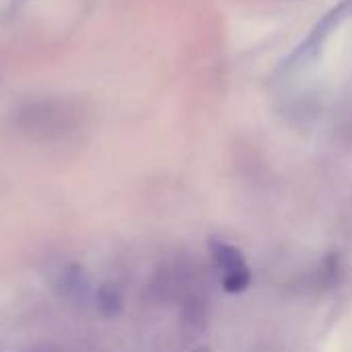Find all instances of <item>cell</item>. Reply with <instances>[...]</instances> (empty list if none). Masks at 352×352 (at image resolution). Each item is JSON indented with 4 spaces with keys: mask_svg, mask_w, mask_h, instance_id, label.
<instances>
[{
    "mask_svg": "<svg viewBox=\"0 0 352 352\" xmlns=\"http://www.w3.org/2000/svg\"><path fill=\"white\" fill-rule=\"evenodd\" d=\"M95 303L103 318H116L124 307V297L120 287L116 283H103L95 293Z\"/></svg>",
    "mask_w": 352,
    "mask_h": 352,
    "instance_id": "4",
    "label": "cell"
},
{
    "mask_svg": "<svg viewBox=\"0 0 352 352\" xmlns=\"http://www.w3.org/2000/svg\"><path fill=\"white\" fill-rule=\"evenodd\" d=\"M210 254H212V260L221 272L223 287L227 293H241L250 287L252 274H250V268H248L239 250H235L233 245H229L225 241L212 239L210 241Z\"/></svg>",
    "mask_w": 352,
    "mask_h": 352,
    "instance_id": "2",
    "label": "cell"
},
{
    "mask_svg": "<svg viewBox=\"0 0 352 352\" xmlns=\"http://www.w3.org/2000/svg\"><path fill=\"white\" fill-rule=\"evenodd\" d=\"M50 285L60 297H74L85 289L82 266L70 260H60L50 270Z\"/></svg>",
    "mask_w": 352,
    "mask_h": 352,
    "instance_id": "3",
    "label": "cell"
},
{
    "mask_svg": "<svg viewBox=\"0 0 352 352\" xmlns=\"http://www.w3.org/2000/svg\"><path fill=\"white\" fill-rule=\"evenodd\" d=\"M352 16V0H342L338 2L334 8H330L309 31V35L297 45V50L287 58V62L283 64V72L287 74H295L303 68H307L311 62H316L322 52L324 45L328 43V39L349 21Z\"/></svg>",
    "mask_w": 352,
    "mask_h": 352,
    "instance_id": "1",
    "label": "cell"
}]
</instances>
